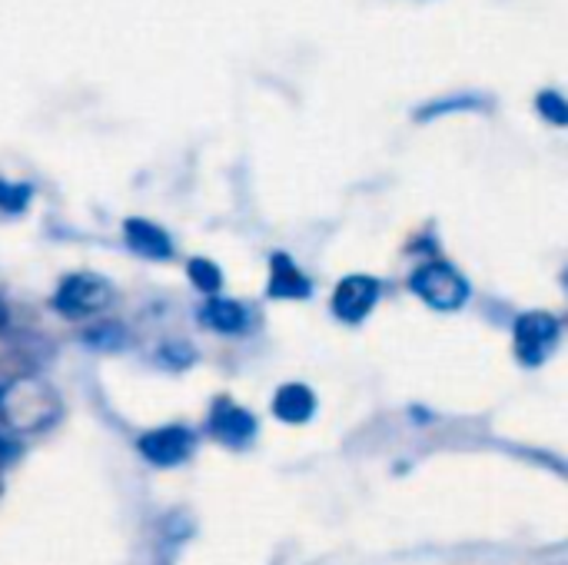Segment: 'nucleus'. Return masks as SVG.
<instances>
[{
    "mask_svg": "<svg viewBox=\"0 0 568 565\" xmlns=\"http://www.w3.org/2000/svg\"><path fill=\"white\" fill-rule=\"evenodd\" d=\"M63 413L57 386L37 373H17L0 383V426L10 433H43Z\"/></svg>",
    "mask_w": 568,
    "mask_h": 565,
    "instance_id": "nucleus-1",
    "label": "nucleus"
},
{
    "mask_svg": "<svg viewBox=\"0 0 568 565\" xmlns=\"http://www.w3.org/2000/svg\"><path fill=\"white\" fill-rule=\"evenodd\" d=\"M409 290L439 313H456L469 303L473 286L449 260H426L409 273Z\"/></svg>",
    "mask_w": 568,
    "mask_h": 565,
    "instance_id": "nucleus-2",
    "label": "nucleus"
},
{
    "mask_svg": "<svg viewBox=\"0 0 568 565\" xmlns=\"http://www.w3.org/2000/svg\"><path fill=\"white\" fill-rule=\"evenodd\" d=\"M113 300H116V290L106 276L80 270L57 283L50 306L67 320H87V316H100L106 306H113Z\"/></svg>",
    "mask_w": 568,
    "mask_h": 565,
    "instance_id": "nucleus-3",
    "label": "nucleus"
},
{
    "mask_svg": "<svg viewBox=\"0 0 568 565\" xmlns=\"http://www.w3.org/2000/svg\"><path fill=\"white\" fill-rule=\"evenodd\" d=\"M559 340H562V323L546 313V310H529L516 320L513 326V350H516V360L529 370L542 366L552 360V353L559 350Z\"/></svg>",
    "mask_w": 568,
    "mask_h": 565,
    "instance_id": "nucleus-4",
    "label": "nucleus"
},
{
    "mask_svg": "<svg viewBox=\"0 0 568 565\" xmlns=\"http://www.w3.org/2000/svg\"><path fill=\"white\" fill-rule=\"evenodd\" d=\"M383 300V283L366 273H349L336 283L329 310L343 326H359L363 320L373 316V310Z\"/></svg>",
    "mask_w": 568,
    "mask_h": 565,
    "instance_id": "nucleus-5",
    "label": "nucleus"
},
{
    "mask_svg": "<svg viewBox=\"0 0 568 565\" xmlns=\"http://www.w3.org/2000/svg\"><path fill=\"white\" fill-rule=\"evenodd\" d=\"M136 453H140L150 466L173 470V466H183V463L196 453V433H193L190 426H180V423L156 426V430H146V433L136 440Z\"/></svg>",
    "mask_w": 568,
    "mask_h": 565,
    "instance_id": "nucleus-6",
    "label": "nucleus"
},
{
    "mask_svg": "<svg viewBox=\"0 0 568 565\" xmlns=\"http://www.w3.org/2000/svg\"><path fill=\"white\" fill-rule=\"evenodd\" d=\"M256 416L250 410H243L240 403L233 400H216L210 406V416H206V433L223 443L226 450H246L253 440H256Z\"/></svg>",
    "mask_w": 568,
    "mask_h": 565,
    "instance_id": "nucleus-7",
    "label": "nucleus"
},
{
    "mask_svg": "<svg viewBox=\"0 0 568 565\" xmlns=\"http://www.w3.org/2000/svg\"><path fill=\"white\" fill-rule=\"evenodd\" d=\"M266 296L270 300H310L313 296V280L296 266V260L290 253H273L270 256Z\"/></svg>",
    "mask_w": 568,
    "mask_h": 565,
    "instance_id": "nucleus-8",
    "label": "nucleus"
},
{
    "mask_svg": "<svg viewBox=\"0 0 568 565\" xmlns=\"http://www.w3.org/2000/svg\"><path fill=\"white\" fill-rule=\"evenodd\" d=\"M123 240H126V246H130L136 256H143V260H160V263H163V260L173 256V240H170V233H166L163 226L143 220V216L123 220Z\"/></svg>",
    "mask_w": 568,
    "mask_h": 565,
    "instance_id": "nucleus-9",
    "label": "nucleus"
},
{
    "mask_svg": "<svg viewBox=\"0 0 568 565\" xmlns=\"http://www.w3.org/2000/svg\"><path fill=\"white\" fill-rule=\"evenodd\" d=\"M316 393L303 383H286L273 393V416L286 426H303L316 416Z\"/></svg>",
    "mask_w": 568,
    "mask_h": 565,
    "instance_id": "nucleus-10",
    "label": "nucleus"
},
{
    "mask_svg": "<svg viewBox=\"0 0 568 565\" xmlns=\"http://www.w3.org/2000/svg\"><path fill=\"white\" fill-rule=\"evenodd\" d=\"M200 320H203V326H210L213 333H223V336H240L250 330V310L226 296H210L200 306Z\"/></svg>",
    "mask_w": 568,
    "mask_h": 565,
    "instance_id": "nucleus-11",
    "label": "nucleus"
},
{
    "mask_svg": "<svg viewBox=\"0 0 568 565\" xmlns=\"http://www.w3.org/2000/svg\"><path fill=\"white\" fill-rule=\"evenodd\" d=\"M186 276H190V283L210 300V296H220V290H223V273H220V266L213 263V260H206V256H193L190 263H186Z\"/></svg>",
    "mask_w": 568,
    "mask_h": 565,
    "instance_id": "nucleus-12",
    "label": "nucleus"
},
{
    "mask_svg": "<svg viewBox=\"0 0 568 565\" xmlns=\"http://www.w3.org/2000/svg\"><path fill=\"white\" fill-rule=\"evenodd\" d=\"M536 110L542 113V120H549L552 127H568V100L559 90H542L536 97Z\"/></svg>",
    "mask_w": 568,
    "mask_h": 565,
    "instance_id": "nucleus-13",
    "label": "nucleus"
},
{
    "mask_svg": "<svg viewBox=\"0 0 568 565\" xmlns=\"http://www.w3.org/2000/svg\"><path fill=\"white\" fill-rule=\"evenodd\" d=\"M486 107V100L479 97H453V100H436V103H426L419 110V120H429V117H443V113H456V110H479Z\"/></svg>",
    "mask_w": 568,
    "mask_h": 565,
    "instance_id": "nucleus-14",
    "label": "nucleus"
},
{
    "mask_svg": "<svg viewBox=\"0 0 568 565\" xmlns=\"http://www.w3.org/2000/svg\"><path fill=\"white\" fill-rule=\"evenodd\" d=\"M27 203H30V186L27 183L0 180V210L3 213H23Z\"/></svg>",
    "mask_w": 568,
    "mask_h": 565,
    "instance_id": "nucleus-15",
    "label": "nucleus"
},
{
    "mask_svg": "<svg viewBox=\"0 0 568 565\" xmlns=\"http://www.w3.org/2000/svg\"><path fill=\"white\" fill-rule=\"evenodd\" d=\"M3 460H7V456H3V443H0V470H3Z\"/></svg>",
    "mask_w": 568,
    "mask_h": 565,
    "instance_id": "nucleus-16",
    "label": "nucleus"
}]
</instances>
